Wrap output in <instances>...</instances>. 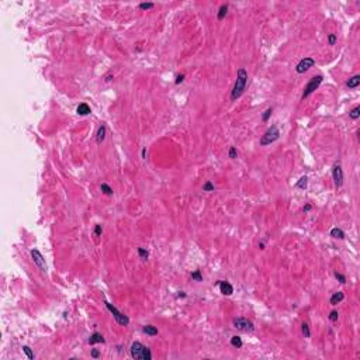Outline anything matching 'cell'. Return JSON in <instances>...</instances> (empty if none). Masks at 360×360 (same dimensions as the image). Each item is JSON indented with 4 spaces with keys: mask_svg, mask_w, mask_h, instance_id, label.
<instances>
[{
    "mask_svg": "<svg viewBox=\"0 0 360 360\" xmlns=\"http://www.w3.org/2000/svg\"><path fill=\"white\" fill-rule=\"evenodd\" d=\"M246 84H248V72L245 68H239L237 72V80H235L233 89L231 91V102H237L238 98L244 94Z\"/></svg>",
    "mask_w": 360,
    "mask_h": 360,
    "instance_id": "1",
    "label": "cell"
},
{
    "mask_svg": "<svg viewBox=\"0 0 360 360\" xmlns=\"http://www.w3.org/2000/svg\"><path fill=\"white\" fill-rule=\"evenodd\" d=\"M131 357L135 360H152V353H151L149 348L144 346L141 342H134L131 345Z\"/></svg>",
    "mask_w": 360,
    "mask_h": 360,
    "instance_id": "2",
    "label": "cell"
},
{
    "mask_svg": "<svg viewBox=\"0 0 360 360\" xmlns=\"http://www.w3.org/2000/svg\"><path fill=\"white\" fill-rule=\"evenodd\" d=\"M322 80H324L322 75H316V76L311 77V79H309V82L307 83V86L304 87V91H302V96H301L302 100H304V98H307L308 96L312 94L314 91L319 87V84L322 83Z\"/></svg>",
    "mask_w": 360,
    "mask_h": 360,
    "instance_id": "3",
    "label": "cell"
},
{
    "mask_svg": "<svg viewBox=\"0 0 360 360\" xmlns=\"http://www.w3.org/2000/svg\"><path fill=\"white\" fill-rule=\"evenodd\" d=\"M279 138H280V131H279V128H277L276 125H273V127H270L269 130L265 132V135L262 137V139H260V145L262 146L270 145V144H273V142H276Z\"/></svg>",
    "mask_w": 360,
    "mask_h": 360,
    "instance_id": "4",
    "label": "cell"
},
{
    "mask_svg": "<svg viewBox=\"0 0 360 360\" xmlns=\"http://www.w3.org/2000/svg\"><path fill=\"white\" fill-rule=\"evenodd\" d=\"M104 304H105V307H107V309L113 314V316H114V319H116L117 324L123 325V326H128V324H130V318H128L127 315H124L121 311H118V309H117L113 304H110L109 301H104Z\"/></svg>",
    "mask_w": 360,
    "mask_h": 360,
    "instance_id": "5",
    "label": "cell"
},
{
    "mask_svg": "<svg viewBox=\"0 0 360 360\" xmlns=\"http://www.w3.org/2000/svg\"><path fill=\"white\" fill-rule=\"evenodd\" d=\"M232 324L237 329H239V331H242V332H253L255 331V325H253V322L249 321V319H246V318H244V316L233 318Z\"/></svg>",
    "mask_w": 360,
    "mask_h": 360,
    "instance_id": "6",
    "label": "cell"
},
{
    "mask_svg": "<svg viewBox=\"0 0 360 360\" xmlns=\"http://www.w3.org/2000/svg\"><path fill=\"white\" fill-rule=\"evenodd\" d=\"M31 258H33L34 265L38 267V270H41L42 273H47L48 267H47V263H45V259L38 249H33L31 251Z\"/></svg>",
    "mask_w": 360,
    "mask_h": 360,
    "instance_id": "7",
    "label": "cell"
},
{
    "mask_svg": "<svg viewBox=\"0 0 360 360\" xmlns=\"http://www.w3.org/2000/svg\"><path fill=\"white\" fill-rule=\"evenodd\" d=\"M315 65V59L312 58V56H305V58H302L301 61L297 63V66H295V72L297 73H305L307 70H309L312 66Z\"/></svg>",
    "mask_w": 360,
    "mask_h": 360,
    "instance_id": "8",
    "label": "cell"
},
{
    "mask_svg": "<svg viewBox=\"0 0 360 360\" xmlns=\"http://www.w3.org/2000/svg\"><path fill=\"white\" fill-rule=\"evenodd\" d=\"M332 177H333V182L336 187H342L343 186V170L342 166L339 163H335L332 167Z\"/></svg>",
    "mask_w": 360,
    "mask_h": 360,
    "instance_id": "9",
    "label": "cell"
},
{
    "mask_svg": "<svg viewBox=\"0 0 360 360\" xmlns=\"http://www.w3.org/2000/svg\"><path fill=\"white\" fill-rule=\"evenodd\" d=\"M217 284H218V287H219V291H221V293H222L224 295H231V294L233 293V287L228 283V281L219 280Z\"/></svg>",
    "mask_w": 360,
    "mask_h": 360,
    "instance_id": "10",
    "label": "cell"
},
{
    "mask_svg": "<svg viewBox=\"0 0 360 360\" xmlns=\"http://www.w3.org/2000/svg\"><path fill=\"white\" fill-rule=\"evenodd\" d=\"M105 339L103 338L102 333H98V332H94V333H91V336L89 338V345H94V343H104Z\"/></svg>",
    "mask_w": 360,
    "mask_h": 360,
    "instance_id": "11",
    "label": "cell"
},
{
    "mask_svg": "<svg viewBox=\"0 0 360 360\" xmlns=\"http://www.w3.org/2000/svg\"><path fill=\"white\" fill-rule=\"evenodd\" d=\"M76 113L79 114V116H87V114L91 113L90 107H89V104H86V103H80L79 105H77L76 109Z\"/></svg>",
    "mask_w": 360,
    "mask_h": 360,
    "instance_id": "12",
    "label": "cell"
},
{
    "mask_svg": "<svg viewBox=\"0 0 360 360\" xmlns=\"http://www.w3.org/2000/svg\"><path fill=\"white\" fill-rule=\"evenodd\" d=\"M104 138H105V125H104V124H102V125L98 127V130H97L96 142H97V144H102V142L104 141Z\"/></svg>",
    "mask_w": 360,
    "mask_h": 360,
    "instance_id": "13",
    "label": "cell"
},
{
    "mask_svg": "<svg viewBox=\"0 0 360 360\" xmlns=\"http://www.w3.org/2000/svg\"><path fill=\"white\" fill-rule=\"evenodd\" d=\"M343 298H345V294H343L342 291L335 293V294L331 297V305H338L340 301H343Z\"/></svg>",
    "mask_w": 360,
    "mask_h": 360,
    "instance_id": "14",
    "label": "cell"
},
{
    "mask_svg": "<svg viewBox=\"0 0 360 360\" xmlns=\"http://www.w3.org/2000/svg\"><path fill=\"white\" fill-rule=\"evenodd\" d=\"M346 84H348V87L349 89H356L357 86L360 84V75H355L353 77H350Z\"/></svg>",
    "mask_w": 360,
    "mask_h": 360,
    "instance_id": "15",
    "label": "cell"
},
{
    "mask_svg": "<svg viewBox=\"0 0 360 360\" xmlns=\"http://www.w3.org/2000/svg\"><path fill=\"white\" fill-rule=\"evenodd\" d=\"M142 331L145 332L146 335H149V336H156L158 335V328L153 326V325H145L142 328Z\"/></svg>",
    "mask_w": 360,
    "mask_h": 360,
    "instance_id": "16",
    "label": "cell"
},
{
    "mask_svg": "<svg viewBox=\"0 0 360 360\" xmlns=\"http://www.w3.org/2000/svg\"><path fill=\"white\" fill-rule=\"evenodd\" d=\"M331 237L336 238V239H343L345 238V232L340 228H332L331 229Z\"/></svg>",
    "mask_w": 360,
    "mask_h": 360,
    "instance_id": "17",
    "label": "cell"
},
{
    "mask_svg": "<svg viewBox=\"0 0 360 360\" xmlns=\"http://www.w3.org/2000/svg\"><path fill=\"white\" fill-rule=\"evenodd\" d=\"M226 13H228V4H221V7H219V10H218V14H217V18L221 21L222 18L226 16Z\"/></svg>",
    "mask_w": 360,
    "mask_h": 360,
    "instance_id": "18",
    "label": "cell"
},
{
    "mask_svg": "<svg viewBox=\"0 0 360 360\" xmlns=\"http://www.w3.org/2000/svg\"><path fill=\"white\" fill-rule=\"evenodd\" d=\"M138 255H139V259H141L142 262H146L148 258H149V252L146 251V249H144V248H138Z\"/></svg>",
    "mask_w": 360,
    "mask_h": 360,
    "instance_id": "19",
    "label": "cell"
},
{
    "mask_svg": "<svg viewBox=\"0 0 360 360\" xmlns=\"http://www.w3.org/2000/svg\"><path fill=\"white\" fill-rule=\"evenodd\" d=\"M231 345L233 346V348H237V349H239V348H242V339L239 338V336H232L231 338Z\"/></svg>",
    "mask_w": 360,
    "mask_h": 360,
    "instance_id": "20",
    "label": "cell"
},
{
    "mask_svg": "<svg viewBox=\"0 0 360 360\" xmlns=\"http://www.w3.org/2000/svg\"><path fill=\"white\" fill-rule=\"evenodd\" d=\"M100 189H102V191L105 194V196H113V193H114L113 189H111V187H110V186L107 184V183H102Z\"/></svg>",
    "mask_w": 360,
    "mask_h": 360,
    "instance_id": "21",
    "label": "cell"
},
{
    "mask_svg": "<svg viewBox=\"0 0 360 360\" xmlns=\"http://www.w3.org/2000/svg\"><path fill=\"white\" fill-rule=\"evenodd\" d=\"M21 349H23V352L27 355V357H28L30 360H34V359H35V355H34V352L31 350V348H30V346H23Z\"/></svg>",
    "mask_w": 360,
    "mask_h": 360,
    "instance_id": "22",
    "label": "cell"
},
{
    "mask_svg": "<svg viewBox=\"0 0 360 360\" xmlns=\"http://www.w3.org/2000/svg\"><path fill=\"white\" fill-rule=\"evenodd\" d=\"M349 117L352 118V120H357V118H359V117H360V107H359V105H357V107H355V109L350 111Z\"/></svg>",
    "mask_w": 360,
    "mask_h": 360,
    "instance_id": "23",
    "label": "cell"
},
{
    "mask_svg": "<svg viewBox=\"0 0 360 360\" xmlns=\"http://www.w3.org/2000/svg\"><path fill=\"white\" fill-rule=\"evenodd\" d=\"M307 183H308V179H307V176H304V177H301L298 180V183H297V187L298 189H302V190H305L307 189Z\"/></svg>",
    "mask_w": 360,
    "mask_h": 360,
    "instance_id": "24",
    "label": "cell"
},
{
    "mask_svg": "<svg viewBox=\"0 0 360 360\" xmlns=\"http://www.w3.org/2000/svg\"><path fill=\"white\" fill-rule=\"evenodd\" d=\"M301 331H302V335H304L305 338H309V336H311V331H309V326H308V324H307V322H302Z\"/></svg>",
    "mask_w": 360,
    "mask_h": 360,
    "instance_id": "25",
    "label": "cell"
},
{
    "mask_svg": "<svg viewBox=\"0 0 360 360\" xmlns=\"http://www.w3.org/2000/svg\"><path fill=\"white\" fill-rule=\"evenodd\" d=\"M191 279L196 281H203V276H201V272L200 270H196V272L191 273Z\"/></svg>",
    "mask_w": 360,
    "mask_h": 360,
    "instance_id": "26",
    "label": "cell"
},
{
    "mask_svg": "<svg viewBox=\"0 0 360 360\" xmlns=\"http://www.w3.org/2000/svg\"><path fill=\"white\" fill-rule=\"evenodd\" d=\"M272 111H273V109L270 107V109H267L265 113H263V116H262V121H263V123H266V121L270 118V116H272Z\"/></svg>",
    "mask_w": 360,
    "mask_h": 360,
    "instance_id": "27",
    "label": "cell"
},
{
    "mask_svg": "<svg viewBox=\"0 0 360 360\" xmlns=\"http://www.w3.org/2000/svg\"><path fill=\"white\" fill-rule=\"evenodd\" d=\"M203 191H214V184L208 180V182H205V184L203 186Z\"/></svg>",
    "mask_w": 360,
    "mask_h": 360,
    "instance_id": "28",
    "label": "cell"
},
{
    "mask_svg": "<svg viewBox=\"0 0 360 360\" xmlns=\"http://www.w3.org/2000/svg\"><path fill=\"white\" fill-rule=\"evenodd\" d=\"M228 155H229V158H231V159H237V156H238V151H237V148H235V146H231V148H229Z\"/></svg>",
    "mask_w": 360,
    "mask_h": 360,
    "instance_id": "29",
    "label": "cell"
},
{
    "mask_svg": "<svg viewBox=\"0 0 360 360\" xmlns=\"http://www.w3.org/2000/svg\"><path fill=\"white\" fill-rule=\"evenodd\" d=\"M338 318H339L338 311H331V312H329V321H332V322H336V321H338Z\"/></svg>",
    "mask_w": 360,
    "mask_h": 360,
    "instance_id": "30",
    "label": "cell"
},
{
    "mask_svg": "<svg viewBox=\"0 0 360 360\" xmlns=\"http://www.w3.org/2000/svg\"><path fill=\"white\" fill-rule=\"evenodd\" d=\"M153 6H155L153 3H139V9H141V10H149Z\"/></svg>",
    "mask_w": 360,
    "mask_h": 360,
    "instance_id": "31",
    "label": "cell"
},
{
    "mask_svg": "<svg viewBox=\"0 0 360 360\" xmlns=\"http://www.w3.org/2000/svg\"><path fill=\"white\" fill-rule=\"evenodd\" d=\"M335 277H336V279L339 280V283H342V284H345V283H346V277L343 276V274H340V273L335 272Z\"/></svg>",
    "mask_w": 360,
    "mask_h": 360,
    "instance_id": "32",
    "label": "cell"
},
{
    "mask_svg": "<svg viewBox=\"0 0 360 360\" xmlns=\"http://www.w3.org/2000/svg\"><path fill=\"white\" fill-rule=\"evenodd\" d=\"M335 42H336V34H329V37H328V44L335 45Z\"/></svg>",
    "mask_w": 360,
    "mask_h": 360,
    "instance_id": "33",
    "label": "cell"
},
{
    "mask_svg": "<svg viewBox=\"0 0 360 360\" xmlns=\"http://www.w3.org/2000/svg\"><path fill=\"white\" fill-rule=\"evenodd\" d=\"M102 232H103L102 225H96L94 226V237H100V235H102Z\"/></svg>",
    "mask_w": 360,
    "mask_h": 360,
    "instance_id": "34",
    "label": "cell"
},
{
    "mask_svg": "<svg viewBox=\"0 0 360 360\" xmlns=\"http://www.w3.org/2000/svg\"><path fill=\"white\" fill-rule=\"evenodd\" d=\"M184 80V73H182V75H177V77H176V80H175V83L176 84H180Z\"/></svg>",
    "mask_w": 360,
    "mask_h": 360,
    "instance_id": "35",
    "label": "cell"
},
{
    "mask_svg": "<svg viewBox=\"0 0 360 360\" xmlns=\"http://www.w3.org/2000/svg\"><path fill=\"white\" fill-rule=\"evenodd\" d=\"M90 355H91V357H94V359H97V357L100 356V352H98L97 349H93V350H91V353H90Z\"/></svg>",
    "mask_w": 360,
    "mask_h": 360,
    "instance_id": "36",
    "label": "cell"
},
{
    "mask_svg": "<svg viewBox=\"0 0 360 360\" xmlns=\"http://www.w3.org/2000/svg\"><path fill=\"white\" fill-rule=\"evenodd\" d=\"M141 156H142V159H146V148H144V149L141 151Z\"/></svg>",
    "mask_w": 360,
    "mask_h": 360,
    "instance_id": "37",
    "label": "cell"
},
{
    "mask_svg": "<svg viewBox=\"0 0 360 360\" xmlns=\"http://www.w3.org/2000/svg\"><path fill=\"white\" fill-rule=\"evenodd\" d=\"M113 79H114V76H113V75H107L104 80H105V82H111V80H113Z\"/></svg>",
    "mask_w": 360,
    "mask_h": 360,
    "instance_id": "38",
    "label": "cell"
},
{
    "mask_svg": "<svg viewBox=\"0 0 360 360\" xmlns=\"http://www.w3.org/2000/svg\"><path fill=\"white\" fill-rule=\"evenodd\" d=\"M302 210H304V212H308V211L311 210V204H307V205L302 208Z\"/></svg>",
    "mask_w": 360,
    "mask_h": 360,
    "instance_id": "39",
    "label": "cell"
},
{
    "mask_svg": "<svg viewBox=\"0 0 360 360\" xmlns=\"http://www.w3.org/2000/svg\"><path fill=\"white\" fill-rule=\"evenodd\" d=\"M177 297H182V298H184V297H186V293H183V291H180V293H179V294H177Z\"/></svg>",
    "mask_w": 360,
    "mask_h": 360,
    "instance_id": "40",
    "label": "cell"
},
{
    "mask_svg": "<svg viewBox=\"0 0 360 360\" xmlns=\"http://www.w3.org/2000/svg\"><path fill=\"white\" fill-rule=\"evenodd\" d=\"M259 248H260V249L263 251V249H265V244H263V242H260V244H259Z\"/></svg>",
    "mask_w": 360,
    "mask_h": 360,
    "instance_id": "41",
    "label": "cell"
}]
</instances>
